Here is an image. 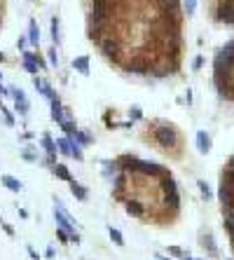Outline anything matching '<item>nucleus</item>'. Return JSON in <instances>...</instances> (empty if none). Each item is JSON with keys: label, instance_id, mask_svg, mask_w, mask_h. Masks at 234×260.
<instances>
[{"label": "nucleus", "instance_id": "f257e3e1", "mask_svg": "<svg viewBox=\"0 0 234 260\" xmlns=\"http://www.w3.org/2000/svg\"><path fill=\"white\" fill-rule=\"evenodd\" d=\"M152 136H155L157 145L164 148V150H176V148H181V134H178V129H176L173 124L155 122V124H152Z\"/></svg>", "mask_w": 234, "mask_h": 260}, {"label": "nucleus", "instance_id": "f03ea898", "mask_svg": "<svg viewBox=\"0 0 234 260\" xmlns=\"http://www.w3.org/2000/svg\"><path fill=\"white\" fill-rule=\"evenodd\" d=\"M54 220H56V225H59L61 230H66L70 237L77 235V232H75V225H77V223H75V218L68 216V211H66L64 204H61L56 197H54Z\"/></svg>", "mask_w": 234, "mask_h": 260}, {"label": "nucleus", "instance_id": "7ed1b4c3", "mask_svg": "<svg viewBox=\"0 0 234 260\" xmlns=\"http://www.w3.org/2000/svg\"><path fill=\"white\" fill-rule=\"evenodd\" d=\"M10 96L14 98L17 113H19V115H26V113H28V101H26V94H23L19 87H10Z\"/></svg>", "mask_w": 234, "mask_h": 260}, {"label": "nucleus", "instance_id": "20e7f679", "mask_svg": "<svg viewBox=\"0 0 234 260\" xmlns=\"http://www.w3.org/2000/svg\"><path fill=\"white\" fill-rule=\"evenodd\" d=\"M136 164H139V157H134V155H119V157H117V166H119V171L134 173V171H136Z\"/></svg>", "mask_w": 234, "mask_h": 260}, {"label": "nucleus", "instance_id": "39448f33", "mask_svg": "<svg viewBox=\"0 0 234 260\" xmlns=\"http://www.w3.org/2000/svg\"><path fill=\"white\" fill-rule=\"evenodd\" d=\"M197 150L202 152V155L211 152V136H209V131H204V129L197 131Z\"/></svg>", "mask_w": 234, "mask_h": 260}, {"label": "nucleus", "instance_id": "423d86ee", "mask_svg": "<svg viewBox=\"0 0 234 260\" xmlns=\"http://www.w3.org/2000/svg\"><path fill=\"white\" fill-rule=\"evenodd\" d=\"M127 213L134 218H143L145 216V206L139 199H127Z\"/></svg>", "mask_w": 234, "mask_h": 260}, {"label": "nucleus", "instance_id": "0eeeda50", "mask_svg": "<svg viewBox=\"0 0 234 260\" xmlns=\"http://www.w3.org/2000/svg\"><path fill=\"white\" fill-rule=\"evenodd\" d=\"M33 87H35V89H38V92H40L45 98H49V101H52V98H56V92H54V89L47 85V82H43L40 77H33Z\"/></svg>", "mask_w": 234, "mask_h": 260}, {"label": "nucleus", "instance_id": "6e6552de", "mask_svg": "<svg viewBox=\"0 0 234 260\" xmlns=\"http://www.w3.org/2000/svg\"><path fill=\"white\" fill-rule=\"evenodd\" d=\"M160 190H162V195L178 192V185H176V181L171 178V173H169V176H162V178H160Z\"/></svg>", "mask_w": 234, "mask_h": 260}, {"label": "nucleus", "instance_id": "1a4fd4ad", "mask_svg": "<svg viewBox=\"0 0 234 260\" xmlns=\"http://www.w3.org/2000/svg\"><path fill=\"white\" fill-rule=\"evenodd\" d=\"M162 204H164V209H171V211H178V209H181V195H178V192H171V195H164V197H162Z\"/></svg>", "mask_w": 234, "mask_h": 260}, {"label": "nucleus", "instance_id": "9d476101", "mask_svg": "<svg viewBox=\"0 0 234 260\" xmlns=\"http://www.w3.org/2000/svg\"><path fill=\"white\" fill-rule=\"evenodd\" d=\"M28 43H31L33 47H38V45H40V26H38L35 19L28 22Z\"/></svg>", "mask_w": 234, "mask_h": 260}, {"label": "nucleus", "instance_id": "9b49d317", "mask_svg": "<svg viewBox=\"0 0 234 260\" xmlns=\"http://www.w3.org/2000/svg\"><path fill=\"white\" fill-rule=\"evenodd\" d=\"M0 183L5 185L10 192H22V188H23L22 181H19V178H14V176H2V178H0Z\"/></svg>", "mask_w": 234, "mask_h": 260}, {"label": "nucleus", "instance_id": "f8f14e48", "mask_svg": "<svg viewBox=\"0 0 234 260\" xmlns=\"http://www.w3.org/2000/svg\"><path fill=\"white\" fill-rule=\"evenodd\" d=\"M52 119L54 122H59V124L66 119V110H64V106H61L59 98H52Z\"/></svg>", "mask_w": 234, "mask_h": 260}, {"label": "nucleus", "instance_id": "ddd939ff", "mask_svg": "<svg viewBox=\"0 0 234 260\" xmlns=\"http://www.w3.org/2000/svg\"><path fill=\"white\" fill-rule=\"evenodd\" d=\"M73 68L82 75H89V56H77L73 59Z\"/></svg>", "mask_w": 234, "mask_h": 260}, {"label": "nucleus", "instance_id": "4468645a", "mask_svg": "<svg viewBox=\"0 0 234 260\" xmlns=\"http://www.w3.org/2000/svg\"><path fill=\"white\" fill-rule=\"evenodd\" d=\"M70 192H73V195H75V199H80V202H85V199H87V195H89V192H87V188H85V185H80L77 181H70Z\"/></svg>", "mask_w": 234, "mask_h": 260}, {"label": "nucleus", "instance_id": "2eb2a0df", "mask_svg": "<svg viewBox=\"0 0 234 260\" xmlns=\"http://www.w3.org/2000/svg\"><path fill=\"white\" fill-rule=\"evenodd\" d=\"M52 173L56 176V178H61V181H68V183L73 181V176H70V171L66 169L64 164H54V166H52Z\"/></svg>", "mask_w": 234, "mask_h": 260}, {"label": "nucleus", "instance_id": "dca6fc26", "mask_svg": "<svg viewBox=\"0 0 234 260\" xmlns=\"http://www.w3.org/2000/svg\"><path fill=\"white\" fill-rule=\"evenodd\" d=\"M59 127H61V131L66 134V139H75V134H77V127H75L73 119H64Z\"/></svg>", "mask_w": 234, "mask_h": 260}, {"label": "nucleus", "instance_id": "f3484780", "mask_svg": "<svg viewBox=\"0 0 234 260\" xmlns=\"http://www.w3.org/2000/svg\"><path fill=\"white\" fill-rule=\"evenodd\" d=\"M43 148H45L47 155H56V152H59V145L52 141V136H49V134H45V136H43Z\"/></svg>", "mask_w": 234, "mask_h": 260}, {"label": "nucleus", "instance_id": "a211bd4d", "mask_svg": "<svg viewBox=\"0 0 234 260\" xmlns=\"http://www.w3.org/2000/svg\"><path fill=\"white\" fill-rule=\"evenodd\" d=\"M56 145H59V152H61V155H73L70 139H59V141H56Z\"/></svg>", "mask_w": 234, "mask_h": 260}, {"label": "nucleus", "instance_id": "6ab92c4d", "mask_svg": "<svg viewBox=\"0 0 234 260\" xmlns=\"http://www.w3.org/2000/svg\"><path fill=\"white\" fill-rule=\"evenodd\" d=\"M129 176H131V173L122 171V173H119V176L115 178V190H117V192H122V190H124V185H127V181H129Z\"/></svg>", "mask_w": 234, "mask_h": 260}, {"label": "nucleus", "instance_id": "aec40b11", "mask_svg": "<svg viewBox=\"0 0 234 260\" xmlns=\"http://www.w3.org/2000/svg\"><path fill=\"white\" fill-rule=\"evenodd\" d=\"M108 235H110V239L115 241L117 246H124V237H122V232H119V230H115L113 225H110V228H108Z\"/></svg>", "mask_w": 234, "mask_h": 260}, {"label": "nucleus", "instance_id": "412c9836", "mask_svg": "<svg viewBox=\"0 0 234 260\" xmlns=\"http://www.w3.org/2000/svg\"><path fill=\"white\" fill-rule=\"evenodd\" d=\"M22 157L26 160V162H38V152H35V148H33V145L23 148V150H22Z\"/></svg>", "mask_w": 234, "mask_h": 260}, {"label": "nucleus", "instance_id": "4be33fe9", "mask_svg": "<svg viewBox=\"0 0 234 260\" xmlns=\"http://www.w3.org/2000/svg\"><path fill=\"white\" fill-rule=\"evenodd\" d=\"M204 246L209 249L211 256H218V249H215V244H213V235H211V232H206V235H204Z\"/></svg>", "mask_w": 234, "mask_h": 260}, {"label": "nucleus", "instance_id": "5701e85b", "mask_svg": "<svg viewBox=\"0 0 234 260\" xmlns=\"http://www.w3.org/2000/svg\"><path fill=\"white\" fill-rule=\"evenodd\" d=\"M75 139H77V143H80V145H92V141H94V139H92L87 131H80V129H77V134H75Z\"/></svg>", "mask_w": 234, "mask_h": 260}, {"label": "nucleus", "instance_id": "b1692460", "mask_svg": "<svg viewBox=\"0 0 234 260\" xmlns=\"http://www.w3.org/2000/svg\"><path fill=\"white\" fill-rule=\"evenodd\" d=\"M183 12H185L187 17H192V14L197 12V0H183Z\"/></svg>", "mask_w": 234, "mask_h": 260}, {"label": "nucleus", "instance_id": "393cba45", "mask_svg": "<svg viewBox=\"0 0 234 260\" xmlns=\"http://www.w3.org/2000/svg\"><path fill=\"white\" fill-rule=\"evenodd\" d=\"M197 188H199V192H202V197L209 202L211 199V188H209V183L206 181H197Z\"/></svg>", "mask_w": 234, "mask_h": 260}, {"label": "nucleus", "instance_id": "a878e982", "mask_svg": "<svg viewBox=\"0 0 234 260\" xmlns=\"http://www.w3.org/2000/svg\"><path fill=\"white\" fill-rule=\"evenodd\" d=\"M0 113H2V118H5V124H7V127H14V115H12L10 110L5 108V106H0Z\"/></svg>", "mask_w": 234, "mask_h": 260}, {"label": "nucleus", "instance_id": "bb28decb", "mask_svg": "<svg viewBox=\"0 0 234 260\" xmlns=\"http://www.w3.org/2000/svg\"><path fill=\"white\" fill-rule=\"evenodd\" d=\"M52 40L56 45H59V40H61V38H59V19H56V17H52Z\"/></svg>", "mask_w": 234, "mask_h": 260}, {"label": "nucleus", "instance_id": "cd10ccee", "mask_svg": "<svg viewBox=\"0 0 234 260\" xmlns=\"http://www.w3.org/2000/svg\"><path fill=\"white\" fill-rule=\"evenodd\" d=\"M169 253H171V256H176V258H183V260L190 256V253H185L183 249H178V246H169Z\"/></svg>", "mask_w": 234, "mask_h": 260}, {"label": "nucleus", "instance_id": "c85d7f7f", "mask_svg": "<svg viewBox=\"0 0 234 260\" xmlns=\"http://www.w3.org/2000/svg\"><path fill=\"white\" fill-rule=\"evenodd\" d=\"M129 115H131V119H140V118H143V110H140L139 106H131Z\"/></svg>", "mask_w": 234, "mask_h": 260}, {"label": "nucleus", "instance_id": "c756f323", "mask_svg": "<svg viewBox=\"0 0 234 260\" xmlns=\"http://www.w3.org/2000/svg\"><path fill=\"white\" fill-rule=\"evenodd\" d=\"M47 56H49V64L52 66H59V56H56V49H49V52H47Z\"/></svg>", "mask_w": 234, "mask_h": 260}, {"label": "nucleus", "instance_id": "7c9ffc66", "mask_svg": "<svg viewBox=\"0 0 234 260\" xmlns=\"http://www.w3.org/2000/svg\"><path fill=\"white\" fill-rule=\"evenodd\" d=\"M56 237H59V239H61V241H64V244H66V241H68V239H70V235H68V232H66V230L56 228Z\"/></svg>", "mask_w": 234, "mask_h": 260}, {"label": "nucleus", "instance_id": "2f4dec72", "mask_svg": "<svg viewBox=\"0 0 234 260\" xmlns=\"http://www.w3.org/2000/svg\"><path fill=\"white\" fill-rule=\"evenodd\" d=\"M0 225H2V230H5V232H7L10 237H14V228H12L10 223H5V220H0Z\"/></svg>", "mask_w": 234, "mask_h": 260}, {"label": "nucleus", "instance_id": "473e14b6", "mask_svg": "<svg viewBox=\"0 0 234 260\" xmlns=\"http://www.w3.org/2000/svg\"><path fill=\"white\" fill-rule=\"evenodd\" d=\"M26 251H28V256H31V258H33V260H40V253H38V251L33 249L31 244H28V246H26Z\"/></svg>", "mask_w": 234, "mask_h": 260}, {"label": "nucleus", "instance_id": "72a5a7b5", "mask_svg": "<svg viewBox=\"0 0 234 260\" xmlns=\"http://www.w3.org/2000/svg\"><path fill=\"white\" fill-rule=\"evenodd\" d=\"M202 66H204V56H197V59H194V64H192V71H199Z\"/></svg>", "mask_w": 234, "mask_h": 260}, {"label": "nucleus", "instance_id": "f704fd0d", "mask_svg": "<svg viewBox=\"0 0 234 260\" xmlns=\"http://www.w3.org/2000/svg\"><path fill=\"white\" fill-rule=\"evenodd\" d=\"M26 43H28V35H26V38H19V40H17V47H19V49H26Z\"/></svg>", "mask_w": 234, "mask_h": 260}, {"label": "nucleus", "instance_id": "c9c22d12", "mask_svg": "<svg viewBox=\"0 0 234 260\" xmlns=\"http://www.w3.org/2000/svg\"><path fill=\"white\" fill-rule=\"evenodd\" d=\"M54 256H56V251H54V246H47V251H45V258H49V260H52Z\"/></svg>", "mask_w": 234, "mask_h": 260}, {"label": "nucleus", "instance_id": "e433bc0d", "mask_svg": "<svg viewBox=\"0 0 234 260\" xmlns=\"http://www.w3.org/2000/svg\"><path fill=\"white\" fill-rule=\"evenodd\" d=\"M185 103H187V106L192 103V92H190V89H187V96H185Z\"/></svg>", "mask_w": 234, "mask_h": 260}, {"label": "nucleus", "instance_id": "4c0bfd02", "mask_svg": "<svg viewBox=\"0 0 234 260\" xmlns=\"http://www.w3.org/2000/svg\"><path fill=\"white\" fill-rule=\"evenodd\" d=\"M10 94V89H5V87H0V96H7Z\"/></svg>", "mask_w": 234, "mask_h": 260}, {"label": "nucleus", "instance_id": "58836bf2", "mask_svg": "<svg viewBox=\"0 0 234 260\" xmlns=\"http://www.w3.org/2000/svg\"><path fill=\"white\" fill-rule=\"evenodd\" d=\"M227 166H234V155L230 157V162H227Z\"/></svg>", "mask_w": 234, "mask_h": 260}, {"label": "nucleus", "instance_id": "ea45409f", "mask_svg": "<svg viewBox=\"0 0 234 260\" xmlns=\"http://www.w3.org/2000/svg\"><path fill=\"white\" fill-rule=\"evenodd\" d=\"M157 260H171V258H164V256H157Z\"/></svg>", "mask_w": 234, "mask_h": 260}, {"label": "nucleus", "instance_id": "a19ab883", "mask_svg": "<svg viewBox=\"0 0 234 260\" xmlns=\"http://www.w3.org/2000/svg\"><path fill=\"white\" fill-rule=\"evenodd\" d=\"M0 61H5V54H2V52H0Z\"/></svg>", "mask_w": 234, "mask_h": 260}, {"label": "nucleus", "instance_id": "79ce46f5", "mask_svg": "<svg viewBox=\"0 0 234 260\" xmlns=\"http://www.w3.org/2000/svg\"><path fill=\"white\" fill-rule=\"evenodd\" d=\"M185 260H199V258H192V256H187V258H185Z\"/></svg>", "mask_w": 234, "mask_h": 260}, {"label": "nucleus", "instance_id": "37998d69", "mask_svg": "<svg viewBox=\"0 0 234 260\" xmlns=\"http://www.w3.org/2000/svg\"><path fill=\"white\" fill-rule=\"evenodd\" d=\"M0 77H2V75H0Z\"/></svg>", "mask_w": 234, "mask_h": 260}]
</instances>
